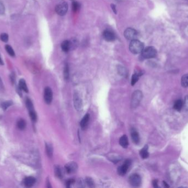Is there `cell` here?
I'll use <instances>...</instances> for the list:
<instances>
[{
  "instance_id": "6da1fadb",
  "label": "cell",
  "mask_w": 188,
  "mask_h": 188,
  "mask_svg": "<svg viewBox=\"0 0 188 188\" xmlns=\"http://www.w3.org/2000/svg\"><path fill=\"white\" fill-rule=\"evenodd\" d=\"M129 48L131 53L134 54H138L141 53L144 49V45L141 41L138 39H134L130 41Z\"/></svg>"
},
{
  "instance_id": "7a4b0ae2",
  "label": "cell",
  "mask_w": 188,
  "mask_h": 188,
  "mask_svg": "<svg viewBox=\"0 0 188 188\" xmlns=\"http://www.w3.org/2000/svg\"><path fill=\"white\" fill-rule=\"evenodd\" d=\"M143 97L142 92L139 90H135L134 92L131 99V107L133 109H135L138 107L143 99Z\"/></svg>"
},
{
  "instance_id": "3957f363",
  "label": "cell",
  "mask_w": 188,
  "mask_h": 188,
  "mask_svg": "<svg viewBox=\"0 0 188 188\" xmlns=\"http://www.w3.org/2000/svg\"><path fill=\"white\" fill-rule=\"evenodd\" d=\"M157 55V50L153 46H148L143 49L141 52V56L143 59H151Z\"/></svg>"
},
{
  "instance_id": "277c9868",
  "label": "cell",
  "mask_w": 188,
  "mask_h": 188,
  "mask_svg": "<svg viewBox=\"0 0 188 188\" xmlns=\"http://www.w3.org/2000/svg\"><path fill=\"white\" fill-rule=\"evenodd\" d=\"M68 6L67 3L63 1L60 2L59 4L56 5L55 7V11L58 15L63 16L67 13L68 11Z\"/></svg>"
},
{
  "instance_id": "5b68a950",
  "label": "cell",
  "mask_w": 188,
  "mask_h": 188,
  "mask_svg": "<svg viewBox=\"0 0 188 188\" xmlns=\"http://www.w3.org/2000/svg\"><path fill=\"white\" fill-rule=\"evenodd\" d=\"M124 35L127 39L129 40H133L136 39L138 36V33L135 29L132 28H128L125 30Z\"/></svg>"
},
{
  "instance_id": "8992f818",
  "label": "cell",
  "mask_w": 188,
  "mask_h": 188,
  "mask_svg": "<svg viewBox=\"0 0 188 188\" xmlns=\"http://www.w3.org/2000/svg\"><path fill=\"white\" fill-rule=\"evenodd\" d=\"M129 182L132 186L134 187H138L141 184V178L138 174H133L130 176Z\"/></svg>"
},
{
  "instance_id": "52a82bcc",
  "label": "cell",
  "mask_w": 188,
  "mask_h": 188,
  "mask_svg": "<svg viewBox=\"0 0 188 188\" xmlns=\"http://www.w3.org/2000/svg\"><path fill=\"white\" fill-rule=\"evenodd\" d=\"M73 102H74V107L75 109L80 112L83 108V102L80 94L78 93H75L73 96Z\"/></svg>"
},
{
  "instance_id": "ba28073f",
  "label": "cell",
  "mask_w": 188,
  "mask_h": 188,
  "mask_svg": "<svg viewBox=\"0 0 188 188\" xmlns=\"http://www.w3.org/2000/svg\"><path fill=\"white\" fill-rule=\"evenodd\" d=\"M131 165V161L127 159L120 167L118 169V173L120 175H124L127 173L129 167Z\"/></svg>"
},
{
  "instance_id": "9c48e42d",
  "label": "cell",
  "mask_w": 188,
  "mask_h": 188,
  "mask_svg": "<svg viewBox=\"0 0 188 188\" xmlns=\"http://www.w3.org/2000/svg\"><path fill=\"white\" fill-rule=\"evenodd\" d=\"M103 37L107 41H113L116 39V35L113 32L109 29L104 30L103 32Z\"/></svg>"
},
{
  "instance_id": "30bf717a",
  "label": "cell",
  "mask_w": 188,
  "mask_h": 188,
  "mask_svg": "<svg viewBox=\"0 0 188 188\" xmlns=\"http://www.w3.org/2000/svg\"><path fill=\"white\" fill-rule=\"evenodd\" d=\"M53 98V93L49 87H46L44 90V99L47 104H51Z\"/></svg>"
},
{
  "instance_id": "8fae6325",
  "label": "cell",
  "mask_w": 188,
  "mask_h": 188,
  "mask_svg": "<svg viewBox=\"0 0 188 188\" xmlns=\"http://www.w3.org/2000/svg\"><path fill=\"white\" fill-rule=\"evenodd\" d=\"M78 168V165L74 162H70L65 166V169L67 173L68 174L73 173L75 172Z\"/></svg>"
},
{
  "instance_id": "7c38bea8",
  "label": "cell",
  "mask_w": 188,
  "mask_h": 188,
  "mask_svg": "<svg viewBox=\"0 0 188 188\" xmlns=\"http://www.w3.org/2000/svg\"><path fill=\"white\" fill-rule=\"evenodd\" d=\"M130 135L132 141L134 144H138L140 142V137L137 130L135 128L130 129Z\"/></svg>"
},
{
  "instance_id": "4fadbf2b",
  "label": "cell",
  "mask_w": 188,
  "mask_h": 188,
  "mask_svg": "<svg viewBox=\"0 0 188 188\" xmlns=\"http://www.w3.org/2000/svg\"><path fill=\"white\" fill-rule=\"evenodd\" d=\"M90 120V115L89 114H86L80 123V125L82 130H85L88 126Z\"/></svg>"
},
{
  "instance_id": "5bb4252c",
  "label": "cell",
  "mask_w": 188,
  "mask_h": 188,
  "mask_svg": "<svg viewBox=\"0 0 188 188\" xmlns=\"http://www.w3.org/2000/svg\"><path fill=\"white\" fill-rule=\"evenodd\" d=\"M72 44L69 40H64L61 44V49L64 52H68L71 48Z\"/></svg>"
},
{
  "instance_id": "9a60e30c",
  "label": "cell",
  "mask_w": 188,
  "mask_h": 188,
  "mask_svg": "<svg viewBox=\"0 0 188 188\" xmlns=\"http://www.w3.org/2000/svg\"><path fill=\"white\" fill-rule=\"evenodd\" d=\"M36 182V179L33 177H28L25 179V186L27 188H30L34 185Z\"/></svg>"
},
{
  "instance_id": "2e32d148",
  "label": "cell",
  "mask_w": 188,
  "mask_h": 188,
  "mask_svg": "<svg viewBox=\"0 0 188 188\" xmlns=\"http://www.w3.org/2000/svg\"><path fill=\"white\" fill-rule=\"evenodd\" d=\"M119 144L124 149L127 148L128 146V139L127 136L123 135L119 139Z\"/></svg>"
},
{
  "instance_id": "e0dca14e",
  "label": "cell",
  "mask_w": 188,
  "mask_h": 188,
  "mask_svg": "<svg viewBox=\"0 0 188 188\" xmlns=\"http://www.w3.org/2000/svg\"><path fill=\"white\" fill-rule=\"evenodd\" d=\"M183 108V101L182 99H178L174 104V109L178 112L180 111Z\"/></svg>"
},
{
  "instance_id": "ac0fdd59",
  "label": "cell",
  "mask_w": 188,
  "mask_h": 188,
  "mask_svg": "<svg viewBox=\"0 0 188 188\" xmlns=\"http://www.w3.org/2000/svg\"><path fill=\"white\" fill-rule=\"evenodd\" d=\"M140 154L142 159H146L148 158L149 154H148V146H145L143 149L140 151Z\"/></svg>"
},
{
  "instance_id": "d6986e66",
  "label": "cell",
  "mask_w": 188,
  "mask_h": 188,
  "mask_svg": "<svg viewBox=\"0 0 188 188\" xmlns=\"http://www.w3.org/2000/svg\"><path fill=\"white\" fill-rule=\"evenodd\" d=\"M53 147L52 145L50 144H46V151L47 156L49 158L52 157L53 155Z\"/></svg>"
},
{
  "instance_id": "ffe728a7",
  "label": "cell",
  "mask_w": 188,
  "mask_h": 188,
  "mask_svg": "<svg viewBox=\"0 0 188 188\" xmlns=\"http://www.w3.org/2000/svg\"><path fill=\"white\" fill-rule=\"evenodd\" d=\"M19 87L21 90H23L25 92H28V89L24 79H20L19 82Z\"/></svg>"
},
{
  "instance_id": "44dd1931",
  "label": "cell",
  "mask_w": 188,
  "mask_h": 188,
  "mask_svg": "<svg viewBox=\"0 0 188 188\" xmlns=\"http://www.w3.org/2000/svg\"><path fill=\"white\" fill-rule=\"evenodd\" d=\"M181 83L183 87H188V74L183 75L181 79Z\"/></svg>"
},
{
  "instance_id": "7402d4cb",
  "label": "cell",
  "mask_w": 188,
  "mask_h": 188,
  "mask_svg": "<svg viewBox=\"0 0 188 188\" xmlns=\"http://www.w3.org/2000/svg\"><path fill=\"white\" fill-rule=\"evenodd\" d=\"M72 5V10L73 11V12H77V11H79L80 8V5L78 2L73 0Z\"/></svg>"
},
{
  "instance_id": "603a6c76",
  "label": "cell",
  "mask_w": 188,
  "mask_h": 188,
  "mask_svg": "<svg viewBox=\"0 0 188 188\" xmlns=\"http://www.w3.org/2000/svg\"><path fill=\"white\" fill-rule=\"evenodd\" d=\"M5 49L6 50V51L7 52V53L10 55V56H15V51H14V50L13 49V48L10 45H6L5 46Z\"/></svg>"
},
{
  "instance_id": "cb8c5ba5",
  "label": "cell",
  "mask_w": 188,
  "mask_h": 188,
  "mask_svg": "<svg viewBox=\"0 0 188 188\" xmlns=\"http://www.w3.org/2000/svg\"><path fill=\"white\" fill-rule=\"evenodd\" d=\"M63 75H64V79L65 80L68 79L69 76V66L67 64H65L64 66Z\"/></svg>"
},
{
  "instance_id": "d4e9b609",
  "label": "cell",
  "mask_w": 188,
  "mask_h": 188,
  "mask_svg": "<svg viewBox=\"0 0 188 188\" xmlns=\"http://www.w3.org/2000/svg\"><path fill=\"white\" fill-rule=\"evenodd\" d=\"M140 76V74H134L132 76V80H131V84H132V86H134L135 84V83L138 82Z\"/></svg>"
},
{
  "instance_id": "484cf974",
  "label": "cell",
  "mask_w": 188,
  "mask_h": 188,
  "mask_svg": "<svg viewBox=\"0 0 188 188\" xmlns=\"http://www.w3.org/2000/svg\"><path fill=\"white\" fill-rule=\"evenodd\" d=\"M26 105L27 108L29 110V111L34 110V106H33V103L31 101V100L29 98H27L26 100Z\"/></svg>"
},
{
  "instance_id": "4316f807",
  "label": "cell",
  "mask_w": 188,
  "mask_h": 188,
  "mask_svg": "<svg viewBox=\"0 0 188 188\" xmlns=\"http://www.w3.org/2000/svg\"><path fill=\"white\" fill-rule=\"evenodd\" d=\"M25 121L23 119H20L17 123V126L20 130H23L25 128Z\"/></svg>"
},
{
  "instance_id": "83f0119b",
  "label": "cell",
  "mask_w": 188,
  "mask_h": 188,
  "mask_svg": "<svg viewBox=\"0 0 188 188\" xmlns=\"http://www.w3.org/2000/svg\"><path fill=\"white\" fill-rule=\"evenodd\" d=\"M54 173L56 177H57L58 178H62V174L61 170L59 167H55L54 168Z\"/></svg>"
},
{
  "instance_id": "f1b7e54d",
  "label": "cell",
  "mask_w": 188,
  "mask_h": 188,
  "mask_svg": "<svg viewBox=\"0 0 188 188\" xmlns=\"http://www.w3.org/2000/svg\"><path fill=\"white\" fill-rule=\"evenodd\" d=\"M29 115L30 118L32 120V121L35 122L37 120V115L36 114V112H35L34 110L29 111Z\"/></svg>"
},
{
  "instance_id": "f546056e",
  "label": "cell",
  "mask_w": 188,
  "mask_h": 188,
  "mask_svg": "<svg viewBox=\"0 0 188 188\" xmlns=\"http://www.w3.org/2000/svg\"><path fill=\"white\" fill-rule=\"evenodd\" d=\"M12 104H13V102L12 101H7V102H5L4 103H3L1 105V106H2V109L3 110H6L10 105H12Z\"/></svg>"
},
{
  "instance_id": "4dcf8cb0",
  "label": "cell",
  "mask_w": 188,
  "mask_h": 188,
  "mask_svg": "<svg viewBox=\"0 0 188 188\" xmlns=\"http://www.w3.org/2000/svg\"><path fill=\"white\" fill-rule=\"evenodd\" d=\"M85 182H86V183L87 184V185L90 187H94V181L91 178L87 177L85 179Z\"/></svg>"
},
{
  "instance_id": "1f68e13d",
  "label": "cell",
  "mask_w": 188,
  "mask_h": 188,
  "mask_svg": "<svg viewBox=\"0 0 188 188\" xmlns=\"http://www.w3.org/2000/svg\"><path fill=\"white\" fill-rule=\"evenodd\" d=\"M0 39L3 42H7L8 40V35L6 33H2L0 35Z\"/></svg>"
},
{
  "instance_id": "d6a6232c",
  "label": "cell",
  "mask_w": 188,
  "mask_h": 188,
  "mask_svg": "<svg viewBox=\"0 0 188 188\" xmlns=\"http://www.w3.org/2000/svg\"><path fill=\"white\" fill-rule=\"evenodd\" d=\"M118 71L119 74L122 76H125L127 74V71L123 66H120L118 68Z\"/></svg>"
},
{
  "instance_id": "836d02e7",
  "label": "cell",
  "mask_w": 188,
  "mask_h": 188,
  "mask_svg": "<svg viewBox=\"0 0 188 188\" xmlns=\"http://www.w3.org/2000/svg\"><path fill=\"white\" fill-rule=\"evenodd\" d=\"M183 108L185 110H188V95L185 96L184 100L183 101Z\"/></svg>"
},
{
  "instance_id": "e575fe53",
  "label": "cell",
  "mask_w": 188,
  "mask_h": 188,
  "mask_svg": "<svg viewBox=\"0 0 188 188\" xmlns=\"http://www.w3.org/2000/svg\"><path fill=\"white\" fill-rule=\"evenodd\" d=\"M5 12V7L3 4L0 1V15H3Z\"/></svg>"
},
{
  "instance_id": "d590c367",
  "label": "cell",
  "mask_w": 188,
  "mask_h": 188,
  "mask_svg": "<svg viewBox=\"0 0 188 188\" xmlns=\"http://www.w3.org/2000/svg\"><path fill=\"white\" fill-rule=\"evenodd\" d=\"M73 182H74V180H68L67 182V187H69L70 185L72 184L73 183Z\"/></svg>"
},
{
  "instance_id": "8d00e7d4",
  "label": "cell",
  "mask_w": 188,
  "mask_h": 188,
  "mask_svg": "<svg viewBox=\"0 0 188 188\" xmlns=\"http://www.w3.org/2000/svg\"><path fill=\"white\" fill-rule=\"evenodd\" d=\"M111 7H112V10L113 11L114 13H116H116H117V11H116V7L115 5H113V4H112V5H111Z\"/></svg>"
},
{
  "instance_id": "74e56055",
  "label": "cell",
  "mask_w": 188,
  "mask_h": 188,
  "mask_svg": "<svg viewBox=\"0 0 188 188\" xmlns=\"http://www.w3.org/2000/svg\"><path fill=\"white\" fill-rule=\"evenodd\" d=\"M153 186L155 188H157L158 187V184H157V180H153Z\"/></svg>"
},
{
  "instance_id": "f35d334b",
  "label": "cell",
  "mask_w": 188,
  "mask_h": 188,
  "mask_svg": "<svg viewBox=\"0 0 188 188\" xmlns=\"http://www.w3.org/2000/svg\"><path fill=\"white\" fill-rule=\"evenodd\" d=\"M47 188H51V185H50V183H49V180H47Z\"/></svg>"
},
{
  "instance_id": "ab89813d",
  "label": "cell",
  "mask_w": 188,
  "mask_h": 188,
  "mask_svg": "<svg viewBox=\"0 0 188 188\" xmlns=\"http://www.w3.org/2000/svg\"><path fill=\"white\" fill-rule=\"evenodd\" d=\"M0 64L1 65H3V60L2 59L1 57V55H0Z\"/></svg>"
},
{
  "instance_id": "60d3db41",
  "label": "cell",
  "mask_w": 188,
  "mask_h": 188,
  "mask_svg": "<svg viewBox=\"0 0 188 188\" xmlns=\"http://www.w3.org/2000/svg\"><path fill=\"white\" fill-rule=\"evenodd\" d=\"M163 183H164V185H165V187H169V186L167 185V184L166 183H165L164 182Z\"/></svg>"
}]
</instances>
